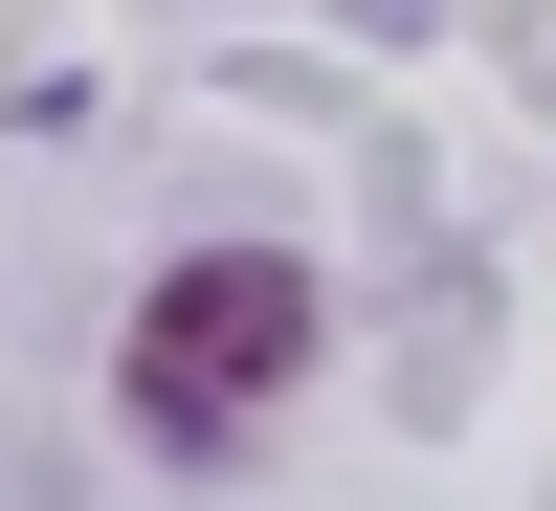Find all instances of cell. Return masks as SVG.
I'll return each mask as SVG.
<instances>
[{
  "label": "cell",
  "mask_w": 556,
  "mask_h": 511,
  "mask_svg": "<svg viewBox=\"0 0 556 511\" xmlns=\"http://www.w3.org/2000/svg\"><path fill=\"white\" fill-rule=\"evenodd\" d=\"M312 334H334V290L290 245H178L134 290V334H112V400H134V445H245L312 379Z\"/></svg>",
  "instance_id": "6da1fadb"
}]
</instances>
